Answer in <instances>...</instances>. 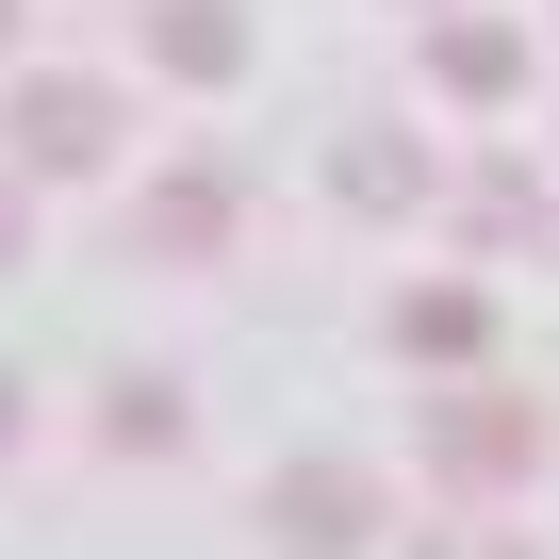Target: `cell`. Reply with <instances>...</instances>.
Segmentation results:
<instances>
[{
    "instance_id": "obj_3",
    "label": "cell",
    "mask_w": 559,
    "mask_h": 559,
    "mask_svg": "<svg viewBox=\"0 0 559 559\" xmlns=\"http://www.w3.org/2000/svg\"><path fill=\"white\" fill-rule=\"evenodd\" d=\"M428 461H444L461 493H510V477H543V412L493 395V379H461V395L428 412Z\"/></svg>"
},
{
    "instance_id": "obj_5",
    "label": "cell",
    "mask_w": 559,
    "mask_h": 559,
    "mask_svg": "<svg viewBox=\"0 0 559 559\" xmlns=\"http://www.w3.org/2000/svg\"><path fill=\"white\" fill-rule=\"evenodd\" d=\"M148 67L165 83H247V0H148Z\"/></svg>"
},
{
    "instance_id": "obj_8",
    "label": "cell",
    "mask_w": 559,
    "mask_h": 559,
    "mask_svg": "<svg viewBox=\"0 0 559 559\" xmlns=\"http://www.w3.org/2000/svg\"><path fill=\"white\" fill-rule=\"evenodd\" d=\"M395 346L412 362H477L493 346V297H477V280H428V297H395Z\"/></svg>"
},
{
    "instance_id": "obj_12",
    "label": "cell",
    "mask_w": 559,
    "mask_h": 559,
    "mask_svg": "<svg viewBox=\"0 0 559 559\" xmlns=\"http://www.w3.org/2000/svg\"><path fill=\"white\" fill-rule=\"evenodd\" d=\"M34 247V165H0V263Z\"/></svg>"
},
{
    "instance_id": "obj_11",
    "label": "cell",
    "mask_w": 559,
    "mask_h": 559,
    "mask_svg": "<svg viewBox=\"0 0 559 559\" xmlns=\"http://www.w3.org/2000/svg\"><path fill=\"white\" fill-rule=\"evenodd\" d=\"M395 559H526V543H510L493 510H461V526H428V543H395Z\"/></svg>"
},
{
    "instance_id": "obj_1",
    "label": "cell",
    "mask_w": 559,
    "mask_h": 559,
    "mask_svg": "<svg viewBox=\"0 0 559 559\" xmlns=\"http://www.w3.org/2000/svg\"><path fill=\"white\" fill-rule=\"evenodd\" d=\"M116 148H132V99H116L99 67H17V83H0V165L83 181V165H116Z\"/></svg>"
},
{
    "instance_id": "obj_6",
    "label": "cell",
    "mask_w": 559,
    "mask_h": 559,
    "mask_svg": "<svg viewBox=\"0 0 559 559\" xmlns=\"http://www.w3.org/2000/svg\"><path fill=\"white\" fill-rule=\"evenodd\" d=\"M526 67H543V50H526L510 17H444V34H428V83H444L461 116H493V99H526Z\"/></svg>"
},
{
    "instance_id": "obj_2",
    "label": "cell",
    "mask_w": 559,
    "mask_h": 559,
    "mask_svg": "<svg viewBox=\"0 0 559 559\" xmlns=\"http://www.w3.org/2000/svg\"><path fill=\"white\" fill-rule=\"evenodd\" d=\"M263 543L280 559H362L379 543V477L362 461H280L263 477Z\"/></svg>"
},
{
    "instance_id": "obj_14",
    "label": "cell",
    "mask_w": 559,
    "mask_h": 559,
    "mask_svg": "<svg viewBox=\"0 0 559 559\" xmlns=\"http://www.w3.org/2000/svg\"><path fill=\"white\" fill-rule=\"evenodd\" d=\"M0 50H17V0H0Z\"/></svg>"
},
{
    "instance_id": "obj_4",
    "label": "cell",
    "mask_w": 559,
    "mask_h": 559,
    "mask_svg": "<svg viewBox=\"0 0 559 559\" xmlns=\"http://www.w3.org/2000/svg\"><path fill=\"white\" fill-rule=\"evenodd\" d=\"M230 230H247V181H230V165H165V181L132 198V263H214Z\"/></svg>"
},
{
    "instance_id": "obj_10",
    "label": "cell",
    "mask_w": 559,
    "mask_h": 559,
    "mask_svg": "<svg viewBox=\"0 0 559 559\" xmlns=\"http://www.w3.org/2000/svg\"><path fill=\"white\" fill-rule=\"evenodd\" d=\"M99 444H116V461H165V444H181V379H116V395H99Z\"/></svg>"
},
{
    "instance_id": "obj_7",
    "label": "cell",
    "mask_w": 559,
    "mask_h": 559,
    "mask_svg": "<svg viewBox=\"0 0 559 559\" xmlns=\"http://www.w3.org/2000/svg\"><path fill=\"white\" fill-rule=\"evenodd\" d=\"M330 198H346V214H428V148L346 132V148H330Z\"/></svg>"
},
{
    "instance_id": "obj_13",
    "label": "cell",
    "mask_w": 559,
    "mask_h": 559,
    "mask_svg": "<svg viewBox=\"0 0 559 559\" xmlns=\"http://www.w3.org/2000/svg\"><path fill=\"white\" fill-rule=\"evenodd\" d=\"M0 444H17V379H0Z\"/></svg>"
},
{
    "instance_id": "obj_9",
    "label": "cell",
    "mask_w": 559,
    "mask_h": 559,
    "mask_svg": "<svg viewBox=\"0 0 559 559\" xmlns=\"http://www.w3.org/2000/svg\"><path fill=\"white\" fill-rule=\"evenodd\" d=\"M461 214H477V247H526V230L559 247V198H543V165H477V198H461Z\"/></svg>"
}]
</instances>
